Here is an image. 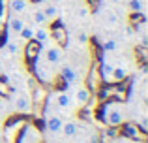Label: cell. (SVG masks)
<instances>
[{
  "label": "cell",
  "mask_w": 148,
  "mask_h": 143,
  "mask_svg": "<svg viewBox=\"0 0 148 143\" xmlns=\"http://www.w3.org/2000/svg\"><path fill=\"white\" fill-rule=\"evenodd\" d=\"M101 121L107 126H122L126 122V106L122 102H109L101 109Z\"/></svg>",
  "instance_id": "cell-1"
},
{
  "label": "cell",
  "mask_w": 148,
  "mask_h": 143,
  "mask_svg": "<svg viewBox=\"0 0 148 143\" xmlns=\"http://www.w3.org/2000/svg\"><path fill=\"white\" fill-rule=\"evenodd\" d=\"M34 73L38 75V79L43 81L47 85H53L56 81V75H58V68L51 66L47 60L43 59V55H40L36 60H34Z\"/></svg>",
  "instance_id": "cell-2"
},
{
  "label": "cell",
  "mask_w": 148,
  "mask_h": 143,
  "mask_svg": "<svg viewBox=\"0 0 148 143\" xmlns=\"http://www.w3.org/2000/svg\"><path fill=\"white\" fill-rule=\"evenodd\" d=\"M41 55H43V59L54 68H60V64L64 62V49H62L60 45H56V44L45 45L43 51H41Z\"/></svg>",
  "instance_id": "cell-3"
},
{
  "label": "cell",
  "mask_w": 148,
  "mask_h": 143,
  "mask_svg": "<svg viewBox=\"0 0 148 143\" xmlns=\"http://www.w3.org/2000/svg\"><path fill=\"white\" fill-rule=\"evenodd\" d=\"M11 109L15 113L28 115L32 111V98H30L28 92H23V94H17L15 98H11Z\"/></svg>",
  "instance_id": "cell-4"
},
{
  "label": "cell",
  "mask_w": 148,
  "mask_h": 143,
  "mask_svg": "<svg viewBox=\"0 0 148 143\" xmlns=\"http://www.w3.org/2000/svg\"><path fill=\"white\" fill-rule=\"evenodd\" d=\"M60 77L66 81V85H77L81 75L77 73V68L73 64H60Z\"/></svg>",
  "instance_id": "cell-5"
},
{
  "label": "cell",
  "mask_w": 148,
  "mask_h": 143,
  "mask_svg": "<svg viewBox=\"0 0 148 143\" xmlns=\"http://www.w3.org/2000/svg\"><path fill=\"white\" fill-rule=\"evenodd\" d=\"M30 8V0H8V10H10V15H23L28 11Z\"/></svg>",
  "instance_id": "cell-6"
},
{
  "label": "cell",
  "mask_w": 148,
  "mask_h": 143,
  "mask_svg": "<svg viewBox=\"0 0 148 143\" xmlns=\"http://www.w3.org/2000/svg\"><path fill=\"white\" fill-rule=\"evenodd\" d=\"M79 122L73 121V119H69V121H64V124H62V130L60 134L66 137V140H75L77 136H79Z\"/></svg>",
  "instance_id": "cell-7"
},
{
  "label": "cell",
  "mask_w": 148,
  "mask_h": 143,
  "mask_svg": "<svg viewBox=\"0 0 148 143\" xmlns=\"http://www.w3.org/2000/svg\"><path fill=\"white\" fill-rule=\"evenodd\" d=\"M124 136H127L130 140H137V141H145L146 136H145V130H141L137 124L133 122H124Z\"/></svg>",
  "instance_id": "cell-8"
},
{
  "label": "cell",
  "mask_w": 148,
  "mask_h": 143,
  "mask_svg": "<svg viewBox=\"0 0 148 143\" xmlns=\"http://www.w3.org/2000/svg\"><path fill=\"white\" fill-rule=\"evenodd\" d=\"M25 25H26V21L23 17H19V15H10V19H8V34L19 36V32L25 28Z\"/></svg>",
  "instance_id": "cell-9"
},
{
  "label": "cell",
  "mask_w": 148,
  "mask_h": 143,
  "mask_svg": "<svg viewBox=\"0 0 148 143\" xmlns=\"http://www.w3.org/2000/svg\"><path fill=\"white\" fill-rule=\"evenodd\" d=\"M53 98H54V104H56V107H58V109H69V107L73 106L71 96H69L66 90L54 92V94H53Z\"/></svg>",
  "instance_id": "cell-10"
},
{
  "label": "cell",
  "mask_w": 148,
  "mask_h": 143,
  "mask_svg": "<svg viewBox=\"0 0 148 143\" xmlns=\"http://www.w3.org/2000/svg\"><path fill=\"white\" fill-rule=\"evenodd\" d=\"M62 124H64V121H62V117H58V115H49V117L45 119V128H47V132H51V134H60Z\"/></svg>",
  "instance_id": "cell-11"
},
{
  "label": "cell",
  "mask_w": 148,
  "mask_h": 143,
  "mask_svg": "<svg viewBox=\"0 0 148 143\" xmlns=\"http://www.w3.org/2000/svg\"><path fill=\"white\" fill-rule=\"evenodd\" d=\"M51 40V30L47 26H38V28H34V38L32 41H38V44H45V41Z\"/></svg>",
  "instance_id": "cell-12"
},
{
  "label": "cell",
  "mask_w": 148,
  "mask_h": 143,
  "mask_svg": "<svg viewBox=\"0 0 148 143\" xmlns=\"http://www.w3.org/2000/svg\"><path fill=\"white\" fill-rule=\"evenodd\" d=\"M130 75V72H127L126 66H112V75H111V81H124L126 77Z\"/></svg>",
  "instance_id": "cell-13"
},
{
  "label": "cell",
  "mask_w": 148,
  "mask_h": 143,
  "mask_svg": "<svg viewBox=\"0 0 148 143\" xmlns=\"http://www.w3.org/2000/svg\"><path fill=\"white\" fill-rule=\"evenodd\" d=\"M99 73H101V77H103V81L111 83V75H112V64H111V62H107V60H101V64H99Z\"/></svg>",
  "instance_id": "cell-14"
},
{
  "label": "cell",
  "mask_w": 148,
  "mask_h": 143,
  "mask_svg": "<svg viewBox=\"0 0 148 143\" xmlns=\"http://www.w3.org/2000/svg\"><path fill=\"white\" fill-rule=\"evenodd\" d=\"M41 11H43V15H45V19L47 21H54V19H58V8L56 6H43L41 8Z\"/></svg>",
  "instance_id": "cell-15"
},
{
  "label": "cell",
  "mask_w": 148,
  "mask_h": 143,
  "mask_svg": "<svg viewBox=\"0 0 148 143\" xmlns=\"http://www.w3.org/2000/svg\"><path fill=\"white\" fill-rule=\"evenodd\" d=\"M32 19H34V23H36L38 26H43V25H47V19H45V15H43V11H41V8H38V10H34V13H32Z\"/></svg>",
  "instance_id": "cell-16"
},
{
  "label": "cell",
  "mask_w": 148,
  "mask_h": 143,
  "mask_svg": "<svg viewBox=\"0 0 148 143\" xmlns=\"http://www.w3.org/2000/svg\"><path fill=\"white\" fill-rule=\"evenodd\" d=\"M19 36H21L23 41H32V38H34V28H32V26H26V25H25V28L19 32Z\"/></svg>",
  "instance_id": "cell-17"
},
{
  "label": "cell",
  "mask_w": 148,
  "mask_h": 143,
  "mask_svg": "<svg viewBox=\"0 0 148 143\" xmlns=\"http://www.w3.org/2000/svg\"><path fill=\"white\" fill-rule=\"evenodd\" d=\"M6 49L11 53V55H21V51H23V49H21V45H19L17 41H11V40L6 44Z\"/></svg>",
  "instance_id": "cell-18"
},
{
  "label": "cell",
  "mask_w": 148,
  "mask_h": 143,
  "mask_svg": "<svg viewBox=\"0 0 148 143\" xmlns=\"http://www.w3.org/2000/svg\"><path fill=\"white\" fill-rule=\"evenodd\" d=\"M130 10L135 13H141L143 11V0H130Z\"/></svg>",
  "instance_id": "cell-19"
},
{
  "label": "cell",
  "mask_w": 148,
  "mask_h": 143,
  "mask_svg": "<svg viewBox=\"0 0 148 143\" xmlns=\"http://www.w3.org/2000/svg\"><path fill=\"white\" fill-rule=\"evenodd\" d=\"M114 49H116V41H114V40L103 41V53H112Z\"/></svg>",
  "instance_id": "cell-20"
},
{
  "label": "cell",
  "mask_w": 148,
  "mask_h": 143,
  "mask_svg": "<svg viewBox=\"0 0 148 143\" xmlns=\"http://www.w3.org/2000/svg\"><path fill=\"white\" fill-rule=\"evenodd\" d=\"M77 13H79V17H88V15H90V8H88L86 4H83V6L79 8V11H77Z\"/></svg>",
  "instance_id": "cell-21"
},
{
  "label": "cell",
  "mask_w": 148,
  "mask_h": 143,
  "mask_svg": "<svg viewBox=\"0 0 148 143\" xmlns=\"http://www.w3.org/2000/svg\"><path fill=\"white\" fill-rule=\"evenodd\" d=\"M2 68H4V60H2V57H0V72H2Z\"/></svg>",
  "instance_id": "cell-22"
},
{
  "label": "cell",
  "mask_w": 148,
  "mask_h": 143,
  "mask_svg": "<svg viewBox=\"0 0 148 143\" xmlns=\"http://www.w3.org/2000/svg\"><path fill=\"white\" fill-rule=\"evenodd\" d=\"M109 2H111V4H120L122 0H109Z\"/></svg>",
  "instance_id": "cell-23"
},
{
  "label": "cell",
  "mask_w": 148,
  "mask_h": 143,
  "mask_svg": "<svg viewBox=\"0 0 148 143\" xmlns=\"http://www.w3.org/2000/svg\"><path fill=\"white\" fill-rule=\"evenodd\" d=\"M0 143H6V141H4V140H0Z\"/></svg>",
  "instance_id": "cell-24"
},
{
  "label": "cell",
  "mask_w": 148,
  "mask_h": 143,
  "mask_svg": "<svg viewBox=\"0 0 148 143\" xmlns=\"http://www.w3.org/2000/svg\"><path fill=\"white\" fill-rule=\"evenodd\" d=\"M0 109H2V107H0Z\"/></svg>",
  "instance_id": "cell-25"
}]
</instances>
